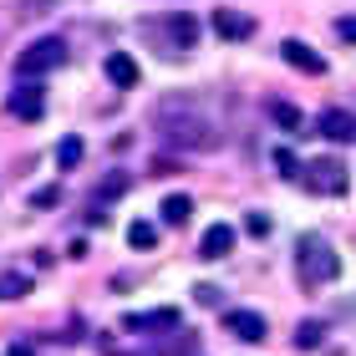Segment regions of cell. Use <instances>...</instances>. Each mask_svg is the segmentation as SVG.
I'll return each instance as SVG.
<instances>
[{"label": "cell", "mask_w": 356, "mask_h": 356, "mask_svg": "<svg viewBox=\"0 0 356 356\" xmlns=\"http://www.w3.org/2000/svg\"><path fill=\"white\" fill-rule=\"evenodd\" d=\"M31 204H36V209H56V204H61V188H56V184H46V188H41Z\"/></svg>", "instance_id": "22"}, {"label": "cell", "mask_w": 356, "mask_h": 356, "mask_svg": "<svg viewBox=\"0 0 356 356\" xmlns=\"http://www.w3.org/2000/svg\"><path fill=\"white\" fill-rule=\"evenodd\" d=\"M188 219H193V199H188V193H168V199H163V224L178 229V224H188Z\"/></svg>", "instance_id": "14"}, {"label": "cell", "mask_w": 356, "mask_h": 356, "mask_svg": "<svg viewBox=\"0 0 356 356\" xmlns=\"http://www.w3.org/2000/svg\"><path fill=\"white\" fill-rule=\"evenodd\" d=\"M118 193H127V173H107L102 188H97V199H118Z\"/></svg>", "instance_id": "21"}, {"label": "cell", "mask_w": 356, "mask_h": 356, "mask_svg": "<svg viewBox=\"0 0 356 356\" xmlns=\"http://www.w3.org/2000/svg\"><path fill=\"white\" fill-rule=\"evenodd\" d=\"M82 158H87V143H82V138H61V143H56V168H61V173H72Z\"/></svg>", "instance_id": "15"}, {"label": "cell", "mask_w": 356, "mask_h": 356, "mask_svg": "<svg viewBox=\"0 0 356 356\" xmlns=\"http://www.w3.org/2000/svg\"><path fill=\"white\" fill-rule=\"evenodd\" d=\"M351 112L346 107H331V112H321V138H331V143H351Z\"/></svg>", "instance_id": "13"}, {"label": "cell", "mask_w": 356, "mask_h": 356, "mask_svg": "<svg viewBox=\"0 0 356 356\" xmlns=\"http://www.w3.org/2000/svg\"><path fill=\"white\" fill-rule=\"evenodd\" d=\"M275 173H280V178H300V158L290 148H275Z\"/></svg>", "instance_id": "20"}, {"label": "cell", "mask_w": 356, "mask_h": 356, "mask_svg": "<svg viewBox=\"0 0 356 356\" xmlns=\"http://www.w3.org/2000/svg\"><path fill=\"white\" fill-rule=\"evenodd\" d=\"M336 36H341L346 46L356 41V21H351V15H341V21H336Z\"/></svg>", "instance_id": "23"}, {"label": "cell", "mask_w": 356, "mask_h": 356, "mask_svg": "<svg viewBox=\"0 0 356 356\" xmlns=\"http://www.w3.org/2000/svg\"><path fill=\"white\" fill-rule=\"evenodd\" d=\"M199 36H204V21L188 15V10H173V15H158L153 21V41H163L168 51H193Z\"/></svg>", "instance_id": "4"}, {"label": "cell", "mask_w": 356, "mask_h": 356, "mask_svg": "<svg viewBox=\"0 0 356 356\" xmlns=\"http://www.w3.org/2000/svg\"><path fill=\"white\" fill-rule=\"evenodd\" d=\"M305 184H311L316 193H346V168L336 163V158H321V163L305 173Z\"/></svg>", "instance_id": "6"}, {"label": "cell", "mask_w": 356, "mask_h": 356, "mask_svg": "<svg viewBox=\"0 0 356 356\" xmlns=\"http://www.w3.org/2000/svg\"><path fill=\"white\" fill-rule=\"evenodd\" d=\"M224 321H229V331L239 336V341H265V316L260 311H229V316H224Z\"/></svg>", "instance_id": "11"}, {"label": "cell", "mask_w": 356, "mask_h": 356, "mask_svg": "<svg viewBox=\"0 0 356 356\" xmlns=\"http://www.w3.org/2000/svg\"><path fill=\"white\" fill-rule=\"evenodd\" d=\"M6 112H10L15 122H41V112H46L41 87H15V92H10V102H6Z\"/></svg>", "instance_id": "5"}, {"label": "cell", "mask_w": 356, "mask_h": 356, "mask_svg": "<svg viewBox=\"0 0 356 356\" xmlns=\"http://www.w3.org/2000/svg\"><path fill=\"white\" fill-rule=\"evenodd\" d=\"M209 26H214L224 41H245L250 31H254V15H239V10H229V6H219L214 15H209Z\"/></svg>", "instance_id": "7"}, {"label": "cell", "mask_w": 356, "mask_h": 356, "mask_svg": "<svg viewBox=\"0 0 356 356\" xmlns=\"http://www.w3.org/2000/svg\"><path fill=\"white\" fill-rule=\"evenodd\" d=\"M270 122H275V127H285V133H296L305 118H300V107H296V102H280V97H275V102H270Z\"/></svg>", "instance_id": "16"}, {"label": "cell", "mask_w": 356, "mask_h": 356, "mask_svg": "<svg viewBox=\"0 0 356 356\" xmlns=\"http://www.w3.org/2000/svg\"><path fill=\"white\" fill-rule=\"evenodd\" d=\"M31 285L36 280H26V275H0V300H21V296H31Z\"/></svg>", "instance_id": "18"}, {"label": "cell", "mask_w": 356, "mask_h": 356, "mask_svg": "<svg viewBox=\"0 0 356 356\" xmlns=\"http://www.w3.org/2000/svg\"><path fill=\"white\" fill-rule=\"evenodd\" d=\"M336 275H341L336 250L326 245V239H316V234H300V239H296V280H300L305 290H321V285H331Z\"/></svg>", "instance_id": "2"}, {"label": "cell", "mask_w": 356, "mask_h": 356, "mask_svg": "<svg viewBox=\"0 0 356 356\" xmlns=\"http://www.w3.org/2000/svg\"><path fill=\"white\" fill-rule=\"evenodd\" d=\"M127 245H133V250H153V245H158V229H153L148 219L127 224Z\"/></svg>", "instance_id": "19"}, {"label": "cell", "mask_w": 356, "mask_h": 356, "mask_svg": "<svg viewBox=\"0 0 356 356\" xmlns=\"http://www.w3.org/2000/svg\"><path fill=\"white\" fill-rule=\"evenodd\" d=\"M153 127H158V138H168L173 148H184V153H209V148H219L214 118H209L199 102H188V97H163V102L153 107Z\"/></svg>", "instance_id": "1"}, {"label": "cell", "mask_w": 356, "mask_h": 356, "mask_svg": "<svg viewBox=\"0 0 356 356\" xmlns=\"http://www.w3.org/2000/svg\"><path fill=\"white\" fill-rule=\"evenodd\" d=\"M67 41L61 36H41V41H31L21 56H15V76H26V82H36V76L46 72H56V67H67Z\"/></svg>", "instance_id": "3"}, {"label": "cell", "mask_w": 356, "mask_h": 356, "mask_svg": "<svg viewBox=\"0 0 356 356\" xmlns=\"http://www.w3.org/2000/svg\"><path fill=\"white\" fill-rule=\"evenodd\" d=\"M321 341H326V321H300L296 326V346L300 351H316Z\"/></svg>", "instance_id": "17"}, {"label": "cell", "mask_w": 356, "mask_h": 356, "mask_svg": "<svg viewBox=\"0 0 356 356\" xmlns=\"http://www.w3.org/2000/svg\"><path fill=\"white\" fill-rule=\"evenodd\" d=\"M280 56L290 61V67L311 72V76H326V56H321V51H311V46H305V41H296V36H290V41H280Z\"/></svg>", "instance_id": "8"}, {"label": "cell", "mask_w": 356, "mask_h": 356, "mask_svg": "<svg viewBox=\"0 0 356 356\" xmlns=\"http://www.w3.org/2000/svg\"><path fill=\"white\" fill-rule=\"evenodd\" d=\"M107 82H112V87H122V92H127V87H138V61L127 56V51H112V56H107Z\"/></svg>", "instance_id": "12"}, {"label": "cell", "mask_w": 356, "mask_h": 356, "mask_svg": "<svg viewBox=\"0 0 356 356\" xmlns=\"http://www.w3.org/2000/svg\"><path fill=\"white\" fill-rule=\"evenodd\" d=\"M229 250H234V229H229V224H209L204 239H199V254H204V260H224Z\"/></svg>", "instance_id": "10"}, {"label": "cell", "mask_w": 356, "mask_h": 356, "mask_svg": "<svg viewBox=\"0 0 356 356\" xmlns=\"http://www.w3.org/2000/svg\"><path fill=\"white\" fill-rule=\"evenodd\" d=\"M122 326L127 331H178V311L173 305H163V311H138V316H127Z\"/></svg>", "instance_id": "9"}]
</instances>
